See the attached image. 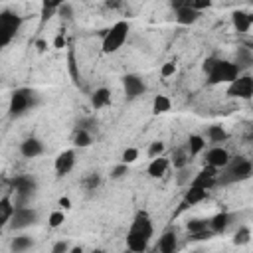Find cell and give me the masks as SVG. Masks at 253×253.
Instances as JSON below:
<instances>
[{"label":"cell","instance_id":"cell-1","mask_svg":"<svg viewBox=\"0 0 253 253\" xmlns=\"http://www.w3.org/2000/svg\"><path fill=\"white\" fill-rule=\"evenodd\" d=\"M152 233H154V227H152V219H150L148 211H144V210L136 211V215L128 227V233H126L128 251L130 253H144L148 249Z\"/></svg>","mask_w":253,"mask_h":253},{"label":"cell","instance_id":"cell-2","mask_svg":"<svg viewBox=\"0 0 253 253\" xmlns=\"http://www.w3.org/2000/svg\"><path fill=\"white\" fill-rule=\"evenodd\" d=\"M225 172L219 174L217 178V184H235V182H243V180H249L253 176V162L245 156H237V158H231V162L223 168Z\"/></svg>","mask_w":253,"mask_h":253},{"label":"cell","instance_id":"cell-3","mask_svg":"<svg viewBox=\"0 0 253 253\" xmlns=\"http://www.w3.org/2000/svg\"><path fill=\"white\" fill-rule=\"evenodd\" d=\"M128 30H130V26L125 20H119L109 30H103V42H101L103 53H115V51H119L123 47V43L126 42Z\"/></svg>","mask_w":253,"mask_h":253},{"label":"cell","instance_id":"cell-4","mask_svg":"<svg viewBox=\"0 0 253 253\" xmlns=\"http://www.w3.org/2000/svg\"><path fill=\"white\" fill-rule=\"evenodd\" d=\"M241 75V69L229 61V59H217L211 73L208 75V83L210 85H219V83H233L237 77Z\"/></svg>","mask_w":253,"mask_h":253},{"label":"cell","instance_id":"cell-5","mask_svg":"<svg viewBox=\"0 0 253 253\" xmlns=\"http://www.w3.org/2000/svg\"><path fill=\"white\" fill-rule=\"evenodd\" d=\"M10 184L16 192V208H26V202L32 200V196L38 190V182L28 174H20V176L12 178Z\"/></svg>","mask_w":253,"mask_h":253},{"label":"cell","instance_id":"cell-6","mask_svg":"<svg viewBox=\"0 0 253 253\" xmlns=\"http://www.w3.org/2000/svg\"><path fill=\"white\" fill-rule=\"evenodd\" d=\"M34 99H36V93L32 91V89H26V87H22V89H16L14 93H12V97H10V117H20V115H24L32 105H34Z\"/></svg>","mask_w":253,"mask_h":253},{"label":"cell","instance_id":"cell-7","mask_svg":"<svg viewBox=\"0 0 253 253\" xmlns=\"http://www.w3.org/2000/svg\"><path fill=\"white\" fill-rule=\"evenodd\" d=\"M22 26V16L18 14H12V12H2L0 14V43L6 47L12 38L18 34Z\"/></svg>","mask_w":253,"mask_h":253},{"label":"cell","instance_id":"cell-8","mask_svg":"<svg viewBox=\"0 0 253 253\" xmlns=\"http://www.w3.org/2000/svg\"><path fill=\"white\" fill-rule=\"evenodd\" d=\"M227 95L235 99H251L253 97V77L251 75H239L233 83L227 87Z\"/></svg>","mask_w":253,"mask_h":253},{"label":"cell","instance_id":"cell-9","mask_svg":"<svg viewBox=\"0 0 253 253\" xmlns=\"http://www.w3.org/2000/svg\"><path fill=\"white\" fill-rule=\"evenodd\" d=\"M36 221H38V211L34 208H28V206L26 208H16L14 217L10 221V227L20 231V229H26V227L34 225Z\"/></svg>","mask_w":253,"mask_h":253},{"label":"cell","instance_id":"cell-10","mask_svg":"<svg viewBox=\"0 0 253 253\" xmlns=\"http://www.w3.org/2000/svg\"><path fill=\"white\" fill-rule=\"evenodd\" d=\"M217 178H219V170L217 168H211V166H204L190 182V186H196V188H202V190H211L215 184H217Z\"/></svg>","mask_w":253,"mask_h":253},{"label":"cell","instance_id":"cell-11","mask_svg":"<svg viewBox=\"0 0 253 253\" xmlns=\"http://www.w3.org/2000/svg\"><path fill=\"white\" fill-rule=\"evenodd\" d=\"M123 89H125L126 101H134L136 97H140L146 91V85H144V81L138 75L126 73V75H123Z\"/></svg>","mask_w":253,"mask_h":253},{"label":"cell","instance_id":"cell-12","mask_svg":"<svg viewBox=\"0 0 253 253\" xmlns=\"http://www.w3.org/2000/svg\"><path fill=\"white\" fill-rule=\"evenodd\" d=\"M229 162H231V156H229V152H227L225 148H221V146H213V148L206 150L204 166H211V168L223 170Z\"/></svg>","mask_w":253,"mask_h":253},{"label":"cell","instance_id":"cell-13","mask_svg":"<svg viewBox=\"0 0 253 253\" xmlns=\"http://www.w3.org/2000/svg\"><path fill=\"white\" fill-rule=\"evenodd\" d=\"M73 166H75V150H73V148L59 152L57 158H55V162H53V168H55V174H57V176L69 174Z\"/></svg>","mask_w":253,"mask_h":253},{"label":"cell","instance_id":"cell-14","mask_svg":"<svg viewBox=\"0 0 253 253\" xmlns=\"http://www.w3.org/2000/svg\"><path fill=\"white\" fill-rule=\"evenodd\" d=\"M42 152H43V144H42V140L36 138V136H28V138L22 140V144H20V154H22L24 158H36V156H40Z\"/></svg>","mask_w":253,"mask_h":253},{"label":"cell","instance_id":"cell-15","mask_svg":"<svg viewBox=\"0 0 253 253\" xmlns=\"http://www.w3.org/2000/svg\"><path fill=\"white\" fill-rule=\"evenodd\" d=\"M231 24H233V30L237 34H247L249 28L253 26V16L247 14V12H243V10H235L231 14Z\"/></svg>","mask_w":253,"mask_h":253},{"label":"cell","instance_id":"cell-16","mask_svg":"<svg viewBox=\"0 0 253 253\" xmlns=\"http://www.w3.org/2000/svg\"><path fill=\"white\" fill-rule=\"evenodd\" d=\"M158 251L160 253H176L178 251V235L174 229H168L158 239Z\"/></svg>","mask_w":253,"mask_h":253},{"label":"cell","instance_id":"cell-17","mask_svg":"<svg viewBox=\"0 0 253 253\" xmlns=\"http://www.w3.org/2000/svg\"><path fill=\"white\" fill-rule=\"evenodd\" d=\"M200 12L198 10H194L192 6H190V2L186 4V6H182L180 10H176V22L178 24H182V26H192V24H196L198 20H200Z\"/></svg>","mask_w":253,"mask_h":253},{"label":"cell","instance_id":"cell-18","mask_svg":"<svg viewBox=\"0 0 253 253\" xmlns=\"http://www.w3.org/2000/svg\"><path fill=\"white\" fill-rule=\"evenodd\" d=\"M168 166H170V160H168L166 156L152 158L150 164H148V168H146V174H148L150 178H162V176L166 174Z\"/></svg>","mask_w":253,"mask_h":253},{"label":"cell","instance_id":"cell-19","mask_svg":"<svg viewBox=\"0 0 253 253\" xmlns=\"http://www.w3.org/2000/svg\"><path fill=\"white\" fill-rule=\"evenodd\" d=\"M231 219H233V215H231L229 211H219V213H215V215L210 219V229H211L213 233H223V231L229 227Z\"/></svg>","mask_w":253,"mask_h":253},{"label":"cell","instance_id":"cell-20","mask_svg":"<svg viewBox=\"0 0 253 253\" xmlns=\"http://www.w3.org/2000/svg\"><path fill=\"white\" fill-rule=\"evenodd\" d=\"M233 63H235V65H237L241 71H243V69H249V67H253V49H251V47H247V45H241V47H237Z\"/></svg>","mask_w":253,"mask_h":253},{"label":"cell","instance_id":"cell-21","mask_svg":"<svg viewBox=\"0 0 253 253\" xmlns=\"http://www.w3.org/2000/svg\"><path fill=\"white\" fill-rule=\"evenodd\" d=\"M16 211V204L10 200V196H4L0 200V225H10Z\"/></svg>","mask_w":253,"mask_h":253},{"label":"cell","instance_id":"cell-22","mask_svg":"<svg viewBox=\"0 0 253 253\" xmlns=\"http://www.w3.org/2000/svg\"><path fill=\"white\" fill-rule=\"evenodd\" d=\"M109 103H111V91H109L107 87H99V89L93 91V95H91V107H93L95 111L107 107Z\"/></svg>","mask_w":253,"mask_h":253},{"label":"cell","instance_id":"cell-23","mask_svg":"<svg viewBox=\"0 0 253 253\" xmlns=\"http://www.w3.org/2000/svg\"><path fill=\"white\" fill-rule=\"evenodd\" d=\"M208 198V190H202V188H196V186H188V190L184 192V204L186 206H196L200 202H204Z\"/></svg>","mask_w":253,"mask_h":253},{"label":"cell","instance_id":"cell-24","mask_svg":"<svg viewBox=\"0 0 253 253\" xmlns=\"http://www.w3.org/2000/svg\"><path fill=\"white\" fill-rule=\"evenodd\" d=\"M32 245H34V239L30 235H16L10 243V249L12 253H26L28 249H32Z\"/></svg>","mask_w":253,"mask_h":253},{"label":"cell","instance_id":"cell-25","mask_svg":"<svg viewBox=\"0 0 253 253\" xmlns=\"http://www.w3.org/2000/svg\"><path fill=\"white\" fill-rule=\"evenodd\" d=\"M206 148V138L200 134H190L188 138V154L190 156H198L200 152H204Z\"/></svg>","mask_w":253,"mask_h":253},{"label":"cell","instance_id":"cell-26","mask_svg":"<svg viewBox=\"0 0 253 253\" xmlns=\"http://www.w3.org/2000/svg\"><path fill=\"white\" fill-rule=\"evenodd\" d=\"M93 142V134L89 130H83V128H75V134H73V144L77 148H87L91 146Z\"/></svg>","mask_w":253,"mask_h":253},{"label":"cell","instance_id":"cell-27","mask_svg":"<svg viewBox=\"0 0 253 253\" xmlns=\"http://www.w3.org/2000/svg\"><path fill=\"white\" fill-rule=\"evenodd\" d=\"M170 107H172V103H170V99H168L166 95H156V97L152 99V113H154V115L168 113Z\"/></svg>","mask_w":253,"mask_h":253},{"label":"cell","instance_id":"cell-28","mask_svg":"<svg viewBox=\"0 0 253 253\" xmlns=\"http://www.w3.org/2000/svg\"><path fill=\"white\" fill-rule=\"evenodd\" d=\"M227 130L221 126V125H211V126H208V138L211 140V142H225L227 140Z\"/></svg>","mask_w":253,"mask_h":253},{"label":"cell","instance_id":"cell-29","mask_svg":"<svg viewBox=\"0 0 253 253\" xmlns=\"http://www.w3.org/2000/svg\"><path fill=\"white\" fill-rule=\"evenodd\" d=\"M186 229H188V233H190V235L200 233V231H206V229H210V219L194 217V219H190V221L186 223Z\"/></svg>","mask_w":253,"mask_h":253},{"label":"cell","instance_id":"cell-30","mask_svg":"<svg viewBox=\"0 0 253 253\" xmlns=\"http://www.w3.org/2000/svg\"><path fill=\"white\" fill-rule=\"evenodd\" d=\"M233 245H237V247H241V245H247L249 241H251V229L247 227V225H241V227H237V231L233 233Z\"/></svg>","mask_w":253,"mask_h":253},{"label":"cell","instance_id":"cell-31","mask_svg":"<svg viewBox=\"0 0 253 253\" xmlns=\"http://www.w3.org/2000/svg\"><path fill=\"white\" fill-rule=\"evenodd\" d=\"M188 162H190V154H188V150H184V148L174 150V154H172V164H174V168H176V170L186 168V166H188Z\"/></svg>","mask_w":253,"mask_h":253},{"label":"cell","instance_id":"cell-32","mask_svg":"<svg viewBox=\"0 0 253 253\" xmlns=\"http://www.w3.org/2000/svg\"><path fill=\"white\" fill-rule=\"evenodd\" d=\"M136 158H138V148H134V146H128V148H125L123 150V154H121V162L123 164H132V162H136Z\"/></svg>","mask_w":253,"mask_h":253},{"label":"cell","instance_id":"cell-33","mask_svg":"<svg viewBox=\"0 0 253 253\" xmlns=\"http://www.w3.org/2000/svg\"><path fill=\"white\" fill-rule=\"evenodd\" d=\"M63 221H65V213H63L61 210L51 211V213H49V217H47V225H49L51 229H55V227L63 225Z\"/></svg>","mask_w":253,"mask_h":253},{"label":"cell","instance_id":"cell-34","mask_svg":"<svg viewBox=\"0 0 253 253\" xmlns=\"http://www.w3.org/2000/svg\"><path fill=\"white\" fill-rule=\"evenodd\" d=\"M162 152H164V142H162V140H154V142H150V146H148V156H150V160L162 156Z\"/></svg>","mask_w":253,"mask_h":253},{"label":"cell","instance_id":"cell-35","mask_svg":"<svg viewBox=\"0 0 253 253\" xmlns=\"http://www.w3.org/2000/svg\"><path fill=\"white\" fill-rule=\"evenodd\" d=\"M128 174V164H123V162H119L117 166H113V170H111V178L113 180H121V178H125Z\"/></svg>","mask_w":253,"mask_h":253},{"label":"cell","instance_id":"cell-36","mask_svg":"<svg viewBox=\"0 0 253 253\" xmlns=\"http://www.w3.org/2000/svg\"><path fill=\"white\" fill-rule=\"evenodd\" d=\"M83 184H85V188H87V190H95V188L101 184V176H99L97 172H93V174H89V176L85 178V182H83Z\"/></svg>","mask_w":253,"mask_h":253},{"label":"cell","instance_id":"cell-37","mask_svg":"<svg viewBox=\"0 0 253 253\" xmlns=\"http://www.w3.org/2000/svg\"><path fill=\"white\" fill-rule=\"evenodd\" d=\"M57 16H61V18H65V20H71V18H73V6H71L69 2H63V4L59 6V10H57Z\"/></svg>","mask_w":253,"mask_h":253},{"label":"cell","instance_id":"cell-38","mask_svg":"<svg viewBox=\"0 0 253 253\" xmlns=\"http://www.w3.org/2000/svg\"><path fill=\"white\" fill-rule=\"evenodd\" d=\"M176 73V63L174 61H166V63H162V67H160V75L166 79V77H172Z\"/></svg>","mask_w":253,"mask_h":253},{"label":"cell","instance_id":"cell-39","mask_svg":"<svg viewBox=\"0 0 253 253\" xmlns=\"http://www.w3.org/2000/svg\"><path fill=\"white\" fill-rule=\"evenodd\" d=\"M190 6L202 14V10L211 8V6H213V2H211V0H192V2H190Z\"/></svg>","mask_w":253,"mask_h":253},{"label":"cell","instance_id":"cell-40","mask_svg":"<svg viewBox=\"0 0 253 253\" xmlns=\"http://www.w3.org/2000/svg\"><path fill=\"white\" fill-rule=\"evenodd\" d=\"M69 243L65 241V239H59V241H55L53 243V247H51V253H69Z\"/></svg>","mask_w":253,"mask_h":253},{"label":"cell","instance_id":"cell-41","mask_svg":"<svg viewBox=\"0 0 253 253\" xmlns=\"http://www.w3.org/2000/svg\"><path fill=\"white\" fill-rule=\"evenodd\" d=\"M215 233L211 231V229H206V231H200V233H194V235H190L188 239L190 241H206V239H210V237H213Z\"/></svg>","mask_w":253,"mask_h":253},{"label":"cell","instance_id":"cell-42","mask_svg":"<svg viewBox=\"0 0 253 253\" xmlns=\"http://www.w3.org/2000/svg\"><path fill=\"white\" fill-rule=\"evenodd\" d=\"M215 61H217V57H206V59H204L202 69H204V73H206V75H210V73H211V69H213Z\"/></svg>","mask_w":253,"mask_h":253},{"label":"cell","instance_id":"cell-43","mask_svg":"<svg viewBox=\"0 0 253 253\" xmlns=\"http://www.w3.org/2000/svg\"><path fill=\"white\" fill-rule=\"evenodd\" d=\"M65 43H67L65 34H63V32H59V34L55 36V40H53V47H55V49H63V47H65Z\"/></svg>","mask_w":253,"mask_h":253},{"label":"cell","instance_id":"cell-44","mask_svg":"<svg viewBox=\"0 0 253 253\" xmlns=\"http://www.w3.org/2000/svg\"><path fill=\"white\" fill-rule=\"evenodd\" d=\"M93 126H95V119H81L77 123V128H83V130H89V132H91Z\"/></svg>","mask_w":253,"mask_h":253},{"label":"cell","instance_id":"cell-45","mask_svg":"<svg viewBox=\"0 0 253 253\" xmlns=\"http://www.w3.org/2000/svg\"><path fill=\"white\" fill-rule=\"evenodd\" d=\"M190 182H192V180H190V176H188V170L182 168L180 174H178V184H188V186H190Z\"/></svg>","mask_w":253,"mask_h":253},{"label":"cell","instance_id":"cell-46","mask_svg":"<svg viewBox=\"0 0 253 253\" xmlns=\"http://www.w3.org/2000/svg\"><path fill=\"white\" fill-rule=\"evenodd\" d=\"M57 206L63 208V210H69V208H71V200H69L67 196H61V198L57 200Z\"/></svg>","mask_w":253,"mask_h":253},{"label":"cell","instance_id":"cell-47","mask_svg":"<svg viewBox=\"0 0 253 253\" xmlns=\"http://www.w3.org/2000/svg\"><path fill=\"white\" fill-rule=\"evenodd\" d=\"M45 47H47V42L45 40H36V49L38 51H45Z\"/></svg>","mask_w":253,"mask_h":253},{"label":"cell","instance_id":"cell-48","mask_svg":"<svg viewBox=\"0 0 253 253\" xmlns=\"http://www.w3.org/2000/svg\"><path fill=\"white\" fill-rule=\"evenodd\" d=\"M69 253H83V247L81 245H75V247L69 249Z\"/></svg>","mask_w":253,"mask_h":253},{"label":"cell","instance_id":"cell-49","mask_svg":"<svg viewBox=\"0 0 253 253\" xmlns=\"http://www.w3.org/2000/svg\"><path fill=\"white\" fill-rule=\"evenodd\" d=\"M105 6H107V8H119L121 4H119V2H107Z\"/></svg>","mask_w":253,"mask_h":253},{"label":"cell","instance_id":"cell-50","mask_svg":"<svg viewBox=\"0 0 253 253\" xmlns=\"http://www.w3.org/2000/svg\"><path fill=\"white\" fill-rule=\"evenodd\" d=\"M91 253H105V251H103V249H93Z\"/></svg>","mask_w":253,"mask_h":253},{"label":"cell","instance_id":"cell-51","mask_svg":"<svg viewBox=\"0 0 253 253\" xmlns=\"http://www.w3.org/2000/svg\"><path fill=\"white\" fill-rule=\"evenodd\" d=\"M192 253H198V251H192Z\"/></svg>","mask_w":253,"mask_h":253}]
</instances>
